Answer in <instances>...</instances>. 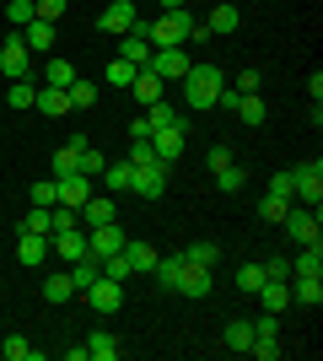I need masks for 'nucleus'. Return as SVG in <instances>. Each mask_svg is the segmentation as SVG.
I'll use <instances>...</instances> for the list:
<instances>
[{"label": "nucleus", "instance_id": "2eb2a0df", "mask_svg": "<svg viewBox=\"0 0 323 361\" xmlns=\"http://www.w3.org/2000/svg\"><path fill=\"white\" fill-rule=\"evenodd\" d=\"M189 65H194V60H189L184 49H151V71L162 75V81H184Z\"/></svg>", "mask_w": 323, "mask_h": 361}, {"label": "nucleus", "instance_id": "09e8293b", "mask_svg": "<svg viewBox=\"0 0 323 361\" xmlns=\"http://www.w3.org/2000/svg\"><path fill=\"white\" fill-rule=\"evenodd\" d=\"M232 162V151L227 146H210V173H215V167H227Z\"/></svg>", "mask_w": 323, "mask_h": 361}, {"label": "nucleus", "instance_id": "9d476101", "mask_svg": "<svg viewBox=\"0 0 323 361\" xmlns=\"http://www.w3.org/2000/svg\"><path fill=\"white\" fill-rule=\"evenodd\" d=\"M81 297L92 302L97 313H119V307H124V286H119V281H108L103 270H97V281H92L87 291H81Z\"/></svg>", "mask_w": 323, "mask_h": 361}, {"label": "nucleus", "instance_id": "f8f14e48", "mask_svg": "<svg viewBox=\"0 0 323 361\" xmlns=\"http://www.w3.org/2000/svg\"><path fill=\"white\" fill-rule=\"evenodd\" d=\"M151 151H156V162L172 167L178 157H184V119L167 124V130H151Z\"/></svg>", "mask_w": 323, "mask_h": 361}, {"label": "nucleus", "instance_id": "0eeeda50", "mask_svg": "<svg viewBox=\"0 0 323 361\" xmlns=\"http://www.w3.org/2000/svg\"><path fill=\"white\" fill-rule=\"evenodd\" d=\"M124 243H129V238H124V226H119V221L87 226V254H92V259H108V254H119Z\"/></svg>", "mask_w": 323, "mask_h": 361}, {"label": "nucleus", "instance_id": "49530a36", "mask_svg": "<svg viewBox=\"0 0 323 361\" xmlns=\"http://www.w3.org/2000/svg\"><path fill=\"white\" fill-rule=\"evenodd\" d=\"M259 87H264V75H259V71H243L237 81H232V92H259Z\"/></svg>", "mask_w": 323, "mask_h": 361}, {"label": "nucleus", "instance_id": "e433bc0d", "mask_svg": "<svg viewBox=\"0 0 323 361\" xmlns=\"http://www.w3.org/2000/svg\"><path fill=\"white\" fill-rule=\"evenodd\" d=\"M243 178H248V173H243V167H237V162L215 167V189H221V195H237V189H243Z\"/></svg>", "mask_w": 323, "mask_h": 361}, {"label": "nucleus", "instance_id": "7c9ffc66", "mask_svg": "<svg viewBox=\"0 0 323 361\" xmlns=\"http://www.w3.org/2000/svg\"><path fill=\"white\" fill-rule=\"evenodd\" d=\"M16 259H22V264H44V259H49V238H32V232H22V243H16Z\"/></svg>", "mask_w": 323, "mask_h": 361}, {"label": "nucleus", "instance_id": "dca6fc26", "mask_svg": "<svg viewBox=\"0 0 323 361\" xmlns=\"http://www.w3.org/2000/svg\"><path fill=\"white\" fill-rule=\"evenodd\" d=\"M76 216L81 226H103V221H119V205H113V195H87Z\"/></svg>", "mask_w": 323, "mask_h": 361}, {"label": "nucleus", "instance_id": "1a4fd4ad", "mask_svg": "<svg viewBox=\"0 0 323 361\" xmlns=\"http://www.w3.org/2000/svg\"><path fill=\"white\" fill-rule=\"evenodd\" d=\"M248 356H259V361H275V356H280V329H275V313L253 318V345H248Z\"/></svg>", "mask_w": 323, "mask_h": 361}, {"label": "nucleus", "instance_id": "9b49d317", "mask_svg": "<svg viewBox=\"0 0 323 361\" xmlns=\"http://www.w3.org/2000/svg\"><path fill=\"white\" fill-rule=\"evenodd\" d=\"M167 173L172 167H135V178H129V195H140V200H162L167 195Z\"/></svg>", "mask_w": 323, "mask_h": 361}, {"label": "nucleus", "instance_id": "5701e85b", "mask_svg": "<svg viewBox=\"0 0 323 361\" xmlns=\"http://www.w3.org/2000/svg\"><path fill=\"white\" fill-rule=\"evenodd\" d=\"M81 146H87V135H70L60 151H54V178H65V173H76V162H81Z\"/></svg>", "mask_w": 323, "mask_h": 361}, {"label": "nucleus", "instance_id": "4be33fe9", "mask_svg": "<svg viewBox=\"0 0 323 361\" xmlns=\"http://www.w3.org/2000/svg\"><path fill=\"white\" fill-rule=\"evenodd\" d=\"M22 44H27V54H32V49H54V22L32 16L27 27H22Z\"/></svg>", "mask_w": 323, "mask_h": 361}, {"label": "nucleus", "instance_id": "de8ad7c7", "mask_svg": "<svg viewBox=\"0 0 323 361\" xmlns=\"http://www.w3.org/2000/svg\"><path fill=\"white\" fill-rule=\"evenodd\" d=\"M270 195H286V200H291V173H275V178H270Z\"/></svg>", "mask_w": 323, "mask_h": 361}, {"label": "nucleus", "instance_id": "f704fd0d", "mask_svg": "<svg viewBox=\"0 0 323 361\" xmlns=\"http://www.w3.org/2000/svg\"><path fill=\"white\" fill-rule=\"evenodd\" d=\"M70 297H76L70 275H49V281H44V302H54V307H60V302H70Z\"/></svg>", "mask_w": 323, "mask_h": 361}, {"label": "nucleus", "instance_id": "c756f323", "mask_svg": "<svg viewBox=\"0 0 323 361\" xmlns=\"http://www.w3.org/2000/svg\"><path fill=\"white\" fill-rule=\"evenodd\" d=\"M243 124H264V97L259 92H237V108H232Z\"/></svg>", "mask_w": 323, "mask_h": 361}, {"label": "nucleus", "instance_id": "4468645a", "mask_svg": "<svg viewBox=\"0 0 323 361\" xmlns=\"http://www.w3.org/2000/svg\"><path fill=\"white\" fill-rule=\"evenodd\" d=\"M172 291L178 297H210V270H200V264H178V275H172Z\"/></svg>", "mask_w": 323, "mask_h": 361}, {"label": "nucleus", "instance_id": "ddd939ff", "mask_svg": "<svg viewBox=\"0 0 323 361\" xmlns=\"http://www.w3.org/2000/svg\"><path fill=\"white\" fill-rule=\"evenodd\" d=\"M129 92H135V103H140V108H151V103H162V97H167V81H162L151 65H140L135 81H129Z\"/></svg>", "mask_w": 323, "mask_h": 361}, {"label": "nucleus", "instance_id": "6e6552de", "mask_svg": "<svg viewBox=\"0 0 323 361\" xmlns=\"http://www.w3.org/2000/svg\"><path fill=\"white\" fill-rule=\"evenodd\" d=\"M119 60H129L135 71H140V65H151V32H146V16L119 38Z\"/></svg>", "mask_w": 323, "mask_h": 361}, {"label": "nucleus", "instance_id": "412c9836", "mask_svg": "<svg viewBox=\"0 0 323 361\" xmlns=\"http://www.w3.org/2000/svg\"><path fill=\"white\" fill-rule=\"evenodd\" d=\"M38 114H49V119H60V114H70V92L65 87H38Z\"/></svg>", "mask_w": 323, "mask_h": 361}, {"label": "nucleus", "instance_id": "b1692460", "mask_svg": "<svg viewBox=\"0 0 323 361\" xmlns=\"http://www.w3.org/2000/svg\"><path fill=\"white\" fill-rule=\"evenodd\" d=\"M291 275H323V243H302V254L291 259Z\"/></svg>", "mask_w": 323, "mask_h": 361}, {"label": "nucleus", "instance_id": "ea45409f", "mask_svg": "<svg viewBox=\"0 0 323 361\" xmlns=\"http://www.w3.org/2000/svg\"><path fill=\"white\" fill-rule=\"evenodd\" d=\"M32 16H38V11H32V0H6V22H11V27H16V32L27 27Z\"/></svg>", "mask_w": 323, "mask_h": 361}, {"label": "nucleus", "instance_id": "79ce46f5", "mask_svg": "<svg viewBox=\"0 0 323 361\" xmlns=\"http://www.w3.org/2000/svg\"><path fill=\"white\" fill-rule=\"evenodd\" d=\"M108 167V157L103 151H92V146H81V162H76V173H87V178H97V173H103Z\"/></svg>", "mask_w": 323, "mask_h": 361}, {"label": "nucleus", "instance_id": "8fccbe9b", "mask_svg": "<svg viewBox=\"0 0 323 361\" xmlns=\"http://www.w3.org/2000/svg\"><path fill=\"white\" fill-rule=\"evenodd\" d=\"M162 11H189V0H162Z\"/></svg>", "mask_w": 323, "mask_h": 361}, {"label": "nucleus", "instance_id": "393cba45", "mask_svg": "<svg viewBox=\"0 0 323 361\" xmlns=\"http://www.w3.org/2000/svg\"><path fill=\"white\" fill-rule=\"evenodd\" d=\"M124 259H129V270L151 275V270H156V259H162V254H156L151 243H124Z\"/></svg>", "mask_w": 323, "mask_h": 361}, {"label": "nucleus", "instance_id": "20e7f679", "mask_svg": "<svg viewBox=\"0 0 323 361\" xmlns=\"http://www.w3.org/2000/svg\"><path fill=\"white\" fill-rule=\"evenodd\" d=\"M0 75H6V81H27L32 75V54H27V44H22L16 27H11V38L0 44Z\"/></svg>", "mask_w": 323, "mask_h": 361}, {"label": "nucleus", "instance_id": "37998d69", "mask_svg": "<svg viewBox=\"0 0 323 361\" xmlns=\"http://www.w3.org/2000/svg\"><path fill=\"white\" fill-rule=\"evenodd\" d=\"M259 286H264V264H243V270H237V291H248V297H253Z\"/></svg>", "mask_w": 323, "mask_h": 361}, {"label": "nucleus", "instance_id": "f03ea898", "mask_svg": "<svg viewBox=\"0 0 323 361\" xmlns=\"http://www.w3.org/2000/svg\"><path fill=\"white\" fill-rule=\"evenodd\" d=\"M189 27H194V16H189V11H162L156 22H146V32H151V49H184Z\"/></svg>", "mask_w": 323, "mask_h": 361}, {"label": "nucleus", "instance_id": "aec40b11", "mask_svg": "<svg viewBox=\"0 0 323 361\" xmlns=\"http://www.w3.org/2000/svg\"><path fill=\"white\" fill-rule=\"evenodd\" d=\"M205 27H210V38H232V32L243 27V11L221 0V6H215V11H210V22H205Z\"/></svg>", "mask_w": 323, "mask_h": 361}, {"label": "nucleus", "instance_id": "4c0bfd02", "mask_svg": "<svg viewBox=\"0 0 323 361\" xmlns=\"http://www.w3.org/2000/svg\"><path fill=\"white\" fill-rule=\"evenodd\" d=\"M6 103L11 108H32L38 103V87H32V81H11V87H6Z\"/></svg>", "mask_w": 323, "mask_h": 361}, {"label": "nucleus", "instance_id": "423d86ee", "mask_svg": "<svg viewBox=\"0 0 323 361\" xmlns=\"http://www.w3.org/2000/svg\"><path fill=\"white\" fill-rule=\"evenodd\" d=\"M280 226L291 232V243H296V248H302V243H323V238H318V232H323V221H318V211H312V205H291Z\"/></svg>", "mask_w": 323, "mask_h": 361}, {"label": "nucleus", "instance_id": "39448f33", "mask_svg": "<svg viewBox=\"0 0 323 361\" xmlns=\"http://www.w3.org/2000/svg\"><path fill=\"white\" fill-rule=\"evenodd\" d=\"M135 22H140V6H135V0H108L103 11H97V27L113 32V38H124Z\"/></svg>", "mask_w": 323, "mask_h": 361}, {"label": "nucleus", "instance_id": "f257e3e1", "mask_svg": "<svg viewBox=\"0 0 323 361\" xmlns=\"http://www.w3.org/2000/svg\"><path fill=\"white\" fill-rule=\"evenodd\" d=\"M227 87V75L215 71V65H189L184 75V108H194V114H205V108H215V92Z\"/></svg>", "mask_w": 323, "mask_h": 361}, {"label": "nucleus", "instance_id": "cd10ccee", "mask_svg": "<svg viewBox=\"0 0 323 361\" xmlns=\"http://www.w3.org/2000/svg\"><path fill=\"white\" fill-rule=\"evenodd\" d=\"M22 232H32V238H49V232H54V205H32V211L22 216Z\"/></svg>", "mask_w": 323, "mask_h": 361}, {"label": "nucleus", "instance_id": "6ab92c4d", "mask_svg": "<svg viewBox=\"0 0 323 361\" xmlns=\"http://www.w3.org/2000/svg\"><path fill=\"white\" fill-rule=\"evenodd\" d=\"M253 297L264 302V313H286V307H291V281H264Z\"/></svg>", "mask_w": 323, "mask_h": 361}, {"label": "nucleus", "instance_id": "c03bdc74", "mask_svg": "<svg viewBox=\"0 0 323 361\" xmlns=\"http://www.w3.org/2000/svg\"><path fill=\"white\" fill-rule=\"evenodd\" d=\"M32 205H60V189H54V178H38V183H32Z\"/></svg>", "mask_w": 323, "mask_h": 361}, {"label": "nucleus", "instance_id": "c85d7f7f", "mask_svg": "<svg viewBox=\"0 0 323 361\" xmlns=\"http://www.w3.org/2000/svg\"><path fill=\"white\" fill-rule=\"evenodd\" d=\"M184 259H189V264H200V270H215V264H221V248H215L210 238H200V243H189V248H184Z\"/></svg>", "mask_w": 323, "mask_h": 361}, {"label": "nucleus", "instance_id": "72a5a7b5", "mask_svg": "<svg viewBox=\"0 0 323 361\" xmlns=\"http://www.w3.org/2000/svg\"><path fill=\"white\" fill-rule=\"evenodd\" d=\"M70 81H76V65L54 54V60H49V71H44V87H70Z\"/></svg>", "mask_w": 323, "mask_h": 361}, {"label": "nucleus", "instance_id": "2f4dec72", "mask_svg": "<svg viewBox=\"0 0 323 361\" xmlns=\"http://www.w3.org/2000/svg\"><path fill=\"white\" fill-rule=\"evenodd\" d=\"M0 356H6V361H44V350H38V345H27L22 334H6V345H0Z\"/></svg>", "mask_w": 323, "mask_h": 361}, {"label": "nucleus", "instance_id": "58836bf2", "mask_svg": "<svg viewBox=\"0 0 323 361\" xmlns=\"http://www.w3.org/2000/svg\"><path fill=\"white\" fill-rule=\"evenodd\" d=\"M103 75H108V87H129V81H135V65H129V60H119V54H113Z\"/></svg>", "mask_w": 323, "mask_h": 361}, {"label": "nucleus", "instance_id": "a19ab883", "mask_svg": "<svg viewBox=\"0 0 323 361\" xmlns=\"http://www.w3.org/2000/svg\"><path fill=\"white\" fill-rule=\"evenodd\" d=\"M296 200H286V195H264V205H259V216L264 221H286V211H291Z\"/></svg>", "mask_w": 323, "mask_h": 361}, {"label": "nucleus", "instance_id": "a18cd8bd", "mask_svg": "<svg viewBox=\"0 0 323 361\" xmlns=\"http://www.w3.org/2000/svg\"><path fill=\"white\" fill-rule=\"evenodd\" d=\"M65 6H70V0H32V11L44 16V22H60V16H65Z\"/></svg>", "mask_w": 323, "mask_h": 361}, {"label": "nucleus", "instance_id": "c9c22d12", "mask_svg": "<svg viewBox=\"0 0 323 361\" xmlns=\"http://www.w3.org/2000/svg\"><path fill=\"white\" fill-rule=\"evenodd\" d=\"M253 345V324H248V318H232L227 324V350H248Z\"/></svg>", "mask_w": 323, "mask_h": 361}, {"label": "nucleus", "instance_id": "473e14b6", "mask_svg": "<svg viewBox=\"0 0 323 361\" xmlns=\"http://www.w3.org/2000/svg\"><path fill=\"white\" fill-rule=\"evenodd\" d=\"M65 92H70V114H81V108H92V103H97V81H81V75H76Z\"/></svg>", "mask_w": 323, "mask_h": 361}, {"label": "nucleus", "instance_id": "7ed1b4c3", "mask_svg": "<svg viewBox=\"0 0 323 361\" xmlns=\"http://www.w3.org/2000/svg\"><path fill=\"white\" fill-rule=\"evenodd\" d=\"M291 200H302V205H312V211L323 205V162L291 167Z\"/></svg>", "mask_w": 323, "mask_h": 361}, {"label": "nucleus", "instance_id": "a211bd4d", "mask_svg": "<svg viewBox=\"0 0 323 361\" xmlns=\"http://www.w3.org/2000/svg\"><path fill=\"white\" fill-rule=\"evenodd\" d=\"M119 356H124V340H119V334L97 329L92 340H87V361H119Z\"/></svg>", "mask_w": 323, "mask_h": 361}, {"label": "nucleus", "instance_id": "f3484780", "mask_svg": "<svg viewBox=\"0 0 323 361\" xmlns=\"http://www.w3.org/2000/svg\"><path fill=\"white\" fill-rule=\"evenodd\" d=\"M54 189H60V205L81 211V200L92 195V178H87V173H65V178H54Z\"/></svg>", "mask_w": 323, "mask_h": 361}, {"label": "nucleus", "instance_id": "bb28decb", "mask_svg": "<svg viewBox=\"0 0 323 361\" xmlns=\"http://www.w3.org/2000/svg\"><path fill=\"white\" fill-rule=\"evenodd\" d=\"M97 178H103L108 195H124V189H129V178H135V167H129V162H108Z\"/></svg>", "mask_w": 323, "mask_h": 361}, {"label": "nucleus", "instance_id": "a878e982", "mask_svg": "<svg viewBox=\"0 0 323 361\" xmlns=\"http://www.w3.org/2000/svg\"><path fill=\"white\" fill-rule=\"evenodd\" d=\"M140 119H146V130H167V124H178V119H184V114H178V108H172L167 97H162V103L140 108Z\"/></svg>", "mask_w": 323, "mask_h": 361}]
</instances>
